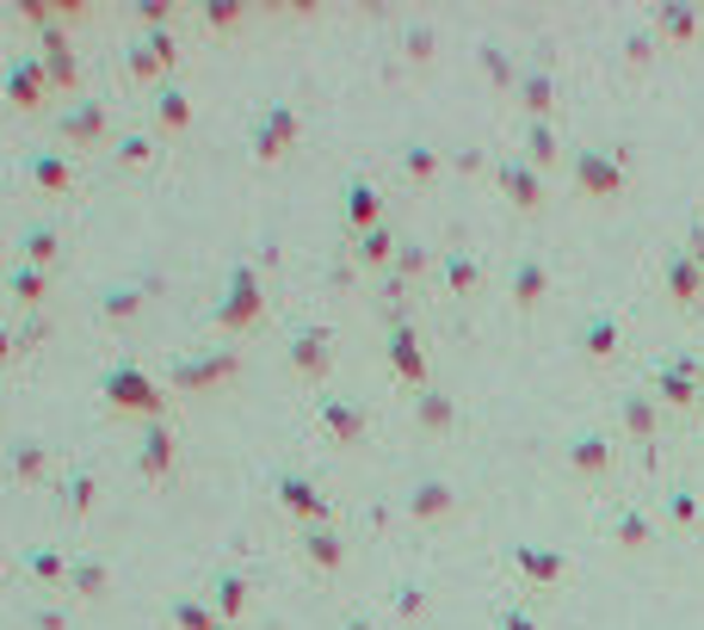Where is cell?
<instances>
[{
	"label": "cell",
	"mask_w": 704,
	"mask_h": 630,
	"mask_svg": "<svg viewBox=\"0 0 704 630\" xmlns=\"http://www.w3.org/2000/svg\"><path fill=\"white\" fill-rule=\"evenodd\" d=\"M99 395H106L118 414H149V421L161 414V390H155V378H149L137 359H118V365H111L106 378H99Z\"/></svg>",
	"instance_id": "obj_1"
},
{
	"label": "cell",
	"mask_w": 704,
	"mask_h": 630,
	"mask_svg": "<svg viewBox=\"0 0 704 630\" xmlns=\"http://www.w3.org/2000/svg\"><path fill=\"white\" fill-rule=\"evenodd\" d=\"M7 106H19V111H37L44 106V94H50V75H44V56L37 50H25V56H13L7 63Z\"/></svg>",
	"instance_id": "obj_2"
},
{
	"label": "cell",
	"mask_w": 704,
	"mask_h": 630,
	"mask_svg": "<svg viewBox=\"0 0 704 630\" xmlns=\"http://www.w3.org/2000/svg\"><path fill=\"white\" fill-rule=\"evenodd\" d=\"M235 378V352H186V359L167 365L173 390H210V383Z\"/></svg>",
	"instance_id": "obj_3"
},
{
	"label": "cell",
	"mask_w": 704,
	"mask_h": 630,
	"mask_svg": "<svg viewBox=\"0 0 704 630\" xmlns=\"http://www.w3.org/2000/svg\"><path fill=\"white\" fill-rule=\"evenodd\" d=\"M173 56H180V50H173V32H137V37H130V50H124V68L137 80H155V75H167V68H173Z\"/></svg>",
	"instance_id": "obj_4"
},
{
	"label": "cell",
	"mask_w": 704,
	"mask_h": 630,
	"mask_svg": "<svg viewBox=\"0 0 704 630\" xmlns=\"http://www.w3.org/2000/svg\"><path fill=\"white\" fill-rule=\"evenodd\" d=\"M253 315H260V279L248 267L229 272V297L217 303V328H248Z\"/></svg>",
	"instance_id": "obj_5"
},
{
	"label": "cell",
	"mask_w": 704,
	"mask_h": 630,
	"mask_svg": "<svg viewBox=\"0 0 704 630\" xmlns=\"http://www.w3.org/2000/svg\"><path fill=\"white\" fill-rule=\"evenodd\" d=\"M25 180H32L37 192H68L75 186V161L63 155V149H25Z\"/></svg>",
	"instance_id": "obj_6"
},
{
	"label": "cell",
	"mask_w": 704,
	"mask_h": 630,
	"mask_svg": "<svg viewBox=\"0 0 704 630\" xmlns=\"http://www.w3.org/2000/svg\"><path fill=\"white\" fill-rule=\"evenodd\" d=\"M56 137L63 142H99L106 137V99H68V111L56 118Z\"/></svg>",
	"instance_id": "obj_7"
},
{
	"label": "cell",
	"mask_w": 704,
	"mask_h": 630,
	"mask_svg": "<svg viewBox=\"0 0 704 630\" xmlns=\"http://www.w3.org/2000/svg\"><path fill=\"white\" fill-rule=\"evenodd\" d=\"M37 56H44L50 87H75V80H80V63H75V50H68L63 25H44V32H37Z\"/></svg>",
	"instance_id": "obj_8"
},
{
	"label": "cell",
	"mask_w": 704,
	"mask_h": 630,
	"mask_svg": "<svg viewBox=\"0 0 704 630\" xmlns=\"http://www.w3.org/2000/svg\"><path fill=\"white\" fill-rule=\"evenodd\" d=\"M68 594H80V599H99L111 587V568H106V556H94V551H75L68 556Z\"/></svg>",
	"instance_id": "obj_9"
},
{
	"label": "cell",
	"mask_w": 704,
	"mask_h": 630,
	"mask_svg": "<svg viewBox=\"0 0 704 630\" xmlns=\"http://www.w3.org/2000/svg\"><path fill=\"white\" fill-rule=\"evenodd\" d=\"M137 470H142V476H155V482L173 470V433H167L161 421L142 426V439H137Z\"/></svg>",
	"instance_id": "obj_10"
},
{
	"label": "cell",
	"mask_w": 704,
	"mask_h": 630,
	"mask_svg": "<svg viewBox=\"0 0 704 630\" xmlns=\"http://www.w3.org/2000/svg\"><path fill=\"white\" fill-rule=\"evenodd\" d=\"M19 260H32V267L50 272L63 260V229H56V222H32V229L19 236Z\"/></svg>",
	"instance_id": "obj_11"
},
{
	"label": "cell",
	"mask_w": 704,
	"mask_h": 630,
	"mask_svg": "<svg viewBox=\"0 0 704 630\" xmlns=\"http://www.w3.org/2000/svg\"><path fill=\"white\" fill-rule=\"evenodd\" d=\"M7 291H13L25 309H37V303L50 297V272L32 267V260H13V267H7Z\"/></svg>",
	"instance_id": "obj_12"
},
{
	"label": "cell",
	"mask_w": 704,
	"mask_h": 630,
	"mask_svg": "<svg viewBox=\"0 0 704 630\" xmlns=\"http://www.w3.org/2000/svg\"><path fill=\"white\" fill-rule=\"evenodd\" d=\"M44 470H50V445H44V439L7 445V476H13V482H37Z\"/></svg>",
	"instance_id": "obj_13"
},
{
	"label": "cell",
	"mask_w": 704,
	"mask_h": 630,
	"mask_svg": "<svg viewBox=\"0 0 704 630\" xmlns=\"http://www.w3.org/2000/svg\"><path fill=\"white\" fill-rule=\"evenodd\" d=\"M155 124L161 130H186L192 124V99L180 94L173 80H161V87H155Z\"/></svg>",
	"instance_id": "obj_14"
},
{
	"label": "cell",
	"mask_w": 704,
	"mask_h": 630,
	"mask_svg": "<svg viewBox=\"0 0 704 630\" xmlns=\"http://www.w3.org/2000/svg\"><path fill=\"white\" fill-rule=\"evenodd\" d=\"M284 137H291V111L284 106H272L267 118H260V137H253V149H260V155H284Z\"/></svg>",
	"instance_id": "obj_15"
},
{
	"label": "cell",
	"mask_w": 704,
	"mask_h": 630,
	"mask_svg": "<svg viewBox=\"0 0 704 630\" xmlns=\"http://www.w3.org/2000/svg\"><path fill=\"white\" fill-rule=\"evenodd\" d=\"M25 568H32L37 582H68V556L50 551V544H32V551H25Z\"/></svg>",
	"instance_id": "obj_16"
},
{
	"label": "cell",
	"mask_w": 704,
	"mask_h": 630,
	"mask_svg": "<svg viewBox=\"0 0 704 630\" xmlns=\"http://www.w3.org/2000/svg\"><path fill=\"white\" fill-rule=\"evenodd\" d=\"M137 309H142V291H130V284H111L106 297H99V315H106V322H130Z\"/></svg>",
	"instance_id": "obj_17"
},
{
	"label": "cell",
	"mask_w": 704,
	"mask_h": 630,
	"mask_svg": "<svg viewBox=\"0 0 704 630\" xmlns=\"http://www.w3.org/2000/svg\"><path fill=\"white\" fill-rule=\"evenodd\" d=\"M118 161H124V167H149V161H155V137H149V130H124V137H118Z\"/></svg>",
	"instance_id": "obj_18"
},
{
	"label": "cell",
	"mask_w": 704,
	"mask_h": 630,
	"mask_svg": "<svg viewBox=\"0 0 704 630\" xmlns=\"http://www.w3.org/2000/svg\"><path fill=\"white\" fill-rule=\"evenodd\" d=\"M173 624H180V630H217V612L198 606L192 594H180V599H173Z\"/></svg>",
	"instance_id": "obj_19"
},
{
	"label": "cell",
	"mask_w": 704,
	"mask_h": 630,
	"mask_svg": "<svg viewBox=\"0 0 704 630\" xmlns=\"http://www.w3.org/2000/svg\"><path fill=\"white\" fill-rule=\"evenodd\" d=\"M63 495H68V507H75V513H87V507L99 501V476L94 470H68Z\"/></svg>",
	"instance_id": "obj_20"
},
{
	"label": "cell",
	"mask_w": 704,
	"mask_h": 630,
	"mask_svg": "<svg viewBox=\"0 0 704 630\" xmlns=\"http://www.w3.org/2000/svg\"><path fill=\"white\" fill-rule=\"evenodd\" d=\"M241 606H248V587L235 575H217V612H241Z\"/></svg>",
	"instance_id": "obj_21"
},
{
	"label": "cell",
	"mask_w": 704,
	"mask_h": 630,
	"mask_svg": "<svg viewBox=\"0 0 704 630\" xmlns=\"http://www.w3.org/2000/svg\"><path fill=\"white\" fill-rule=\"evenodd\" d=\"M284 501L297 507V513H322V501H315L310 482H297V476H284Z\"/></svg>",
	"instance_id": "obj_22"
},
{
	"label": "cell",
	"mask_w": 704,
	"mask_h": 630,
	"mask_svg": "<svg viewBox=\"0 0 704 630\" xmlns=\"http://www.w3.org/2000/svg\"><path fill=\"white\" fill-rule=\"evenodd\" d=\"M322 359H328V352H322V334H303V340H297V365H303V371H322Z\"/></svg>",
	"instance_id": "obj_23"
},
{
	"label": "cell",
	"mask_w": 704,
	"mask_h": 630,
	"mask_svg": "<svg viewBox=\"0 0 704 630\" xmlns=\"http://www.w3.org/2000/svg\"><path fill=\"white\" fill-rule=\"evenodd\" d=\"M32 624H37V630H68V612H63V606H37Z\"/></svg>",
	"instance_id": "obj_24"
},
{
	"label": "cell",
	"mask_w": 704,
	"mask_h": 630,
	"mask_svg": "<svg viewBox=\"0 0 704 630\" xmlns=\"http://www.w3.org/2000/svg\"><path fill=\"white\" fill-rule=\"evenodd\" d=\"M204 25H235V7L229 0H210V7H204Z\"/></svg>",
	"instance_id": "obj_25"
},
{
	"label": "cell",
	"mask_w": 704,
	"mask_h": 630,
	"mask_svg": "<svg viewBox=\"0 0 704 630\" xmlns=\"http://www.w3.org/2000/svg\"><path fill=\"white\" fill-rule=\"evenodd\" d=\"M396 359H402V371H421V352H414L408 334H396Z\"/></svg>",
	"instance_id": "obj_26"
},
{
	"label": "cell",
	"mask_w": 704,
	"mask_h": 630,
	"mask_svg": "<svg viewBox=\"0 0 704 630\" xmlns=\"http://www.w3.org/2000/svg\"><path fill=\"white\" fill-rule=\"evenodd\" d=\"M37 340H44V322H37V315H32V322L19 328V352H25V347H37Z\"/></svg>",
	"instance_id": "obj_27"
},
{
	"label": "cell",
	"mask_w": 704,
	"mask_h": 630,
	"mask_svg": "<svg viewBox=\"0 0 704 630\" xmlns=\"http://www.w3.org/2000/svg\"><path fill=\"white\" fill-rule=\"evenodd\" d=\"M328 421L340 426V433H353V426H359V414H353V409H328Z\"/></svg>",
	"instance_id": "obj_28"
},
{
	"label": "cell",
	"mask_w": 704,
	"mask_h": 630,
	"mask_svg": "<svg viewBox=\"0 0 704 630\" xmlns=\"http://www.w3.org/2000/svg\"><path fill=\"white\" fill-rule=\"evenodd\" d=\"M13 347H19V328H7V322H0V359H13Z\"/></svg>",
	"instance_id": "obj_29"
},
{
	"label": "cell",
	"mask_w": 704,
	"mask_h": 630,
	"mask_svg": "<svg viewBox=\"0 0 704 630\" xmlns=\"http://www.w3.org/2000/svg\"><path fill=\"white\" fill-rule=\"evenodd\" d=\"M0 253H7V241H0Z\"/></svg>",
	"instance_id": "obj_30"
},
{
	"label": "cell",
	"mask_w": 704,
	"mask_h": 630,
	"mask_svg": "<svg viewBox=\"0 0 704 630\" xmlns=\"http://www.w3.org/2000/svg\"><path fill=\"white\" fill-rule=\"evenodd\" d=\"M0 563H7V556H0Z\"/></svg>",
	"instance_id": "obj_31"
}]
</instances>
